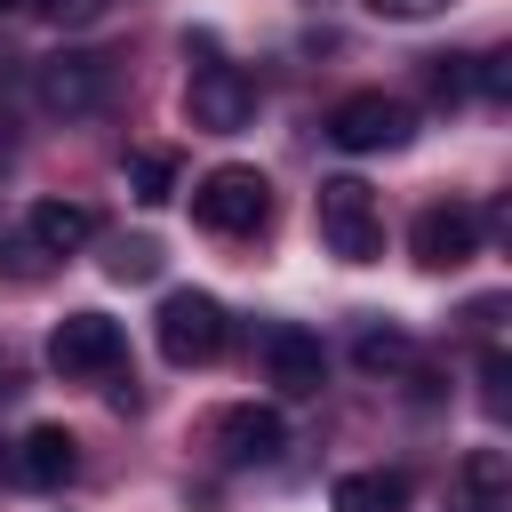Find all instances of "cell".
Here are the masks:
<instances>
[{
    "mask_svg": "<svg viewBox=\"0 0 512 512\" xmlns=\"http://www.w3.org/2000/svg\"><path fill=\"white\" fill-rule=\"evenodd\" d=\"M312 224H320V248L336 264H376L384 256V208L360 176H328L312 192Z\"/></svg>",
    "mask_w": 512,
    "mask_h": 512,
    "instance_id": "1",
    "label": "cell"
},
{
    "mask_svg": "<svg viewBox=\"0 0 512 512\" xmlns=\"http://www.w3.org/2000/svg\"><path fill=\"white\" fill-rule=\"evenodd\" d=\"M192 224L216 232V240L264 232V224H272V184H264V168H240V160L208 168V176L192 184Z\"/></svg>",
    "mask_w": 512,
    "mask_h": 512,
    "instance_id": "2",
    "label": "cell"
},
{
    "mask_svg": "<svg viewBox=\"0 0 512 512\" xmlns=\"http://www.w3.org/2000/svg\"><path fill=\"white\" fill-rule=\"evenodd\" d=\"M152 336H160V360H176V368H208V360L224 352L232 320H224V304H216L208 288H168L160 312H152Z\"/></svg>",
    "mask_w": 512,
    "mask_h": 512,
    "instance_id": "3",
    "label": "cell"
},
{
    "mask_svg": "<svg viewBox=\"0 0 512 512\" xmlns=\"http://www.w3.org/2000/svg\"><path fill=\"white\" fill-rule=\"evenodd\" d=\"M32 96H40V112H56V120H88V112H104V96H112V56L56 48V56L32 64Z\"/></svg>",
    "mask_w": 512,
    "mask_h": 512,
    "instance_id": "4",
    "label": "cell"
},
{
    "mask_svg": "<svg viewBox=\"0 0 512 512\" xmlns=\"http://www.w3.org/2000/svg\"><path fill=\"white\" fill-rule=\"evenodd\" d=\"M480 232H488V216H480L472 200H432V208H416V224H408V256H416L424 272H456V264L480 256Z\"/></svg>",
    "mask_w": 512,
    "mask_h": 512,
    "instance_id": "5",
    "label": "cell"
},
{
    "mask_svg": "<svg viewBox=\"0 0 512 512\" xmlns=\"http://www.w3.org/2000/svg\"><path fill=\"white\" fill-rule=\"evenodd\" d=\"M408 136H416V112L384 88H360L328 112V144H344V152H400Z\"/></svg>",
    "mask_w": 512,
    "mask_h": 512,
    "instance_id": "6",
    "label": "cell"
},
{
    "mask_svg": "<svg viewBox=\"0 0 512 512\" xmlns=\"http://www.w3.org/2000/svg\"><path fill=\"white\" fill-rule=\"evenodd\" d=\"M120 352H128V336H120V320H112V312H64V320L48 328V368H56L64 384L120 368Z\"/></svg>",
    "mask_w": 512,
    "mask_h": 512,
    "instance_id": "7",
    "label": "cell"
},
{
    "mask_svg": "<svg viewBox=\"0 0 512 512\" xmlns=\"http://www.w3.org/2000/svg\"><path fill=\"white\" fill-rule=\"evenodd\" d=\"M184 112H192V128L232 136V128H248V120H256V80H248L240 64H200V72H192V88H184Z\"/></svg>",
    "mask_w": 512,
    "mask_h": 512,
    "instance_id": "8",
    "label": "cell"
},
{
    "mask_svg": "<svg viewBox=\"0 0 512 512\" xmlns=\"http://www.w3.org/2000/svg\"><path fill=\"white\" fill-rule=\"evenodd\" d=\"M208 440H216V456L224 464H280V448H288V424H280V408H256V400H232L216 424H208Z\"/></svg>",
    "mask_w": 512,
    "mask_h": 512,
    "instance_id": "9",
    "label": "cell"
},
{
    "mask_svg": "<svg viewBox=\"0 0 512 512\" xmlns=\"http://www.w3.org/2000/svg\"><path fill=\"white\" fill-rule=\"evenodd\" d=\"M264 368H272V384H280L288 400H312V392L328 384V352H320V336L296 328V320H280V328L264 336Z\"/></svg>",
    "mask_w": 512,
    "mask_h": 512,
    "instance_id": "10",
    "label": "cell"
},
{
    "mask_svg": "<svg viewBox=\"0 0 512 512\" xmlns=\"http://www.w3.org/2000/svg\"><path fill=\"white\" fill-rule=\"evenodd\" d=\"M80 472V440L64 432V424H32L24 440H16V480L24 488H64Z\"/></svg>",
    "mask_w": 512,
    "mask_h": 512,
    "instance_id": "11",
    "label": "cell"
},
{
    "mask_svg": "<svg viewBox=\"0 0 512 512\" xmlns=\"http://www.w3.org/2000/svg\"><path fill=\"white\" fill-rule=\"evenodd\" d=\"M456 512H512V456L504 448H464V464H456Z\"/></svg>",
    "mask_w": 512,
    "mask_h": 512,
    "instance_id": "12",
    "label": "cell"
},
{
    "mask_svg": "<svg viewBox=\"0 0 512 512\" xmlns=\"http://www.w3.org/2000/svg\"><path fill=\"white\" fill-rule=\"evenodd\" d=\"M24 232H32L40 256H80V248L96 240V208H88V200H40V208L24 216Z\"/></svg>",
    "mask_w": 512,
    "mask_h": 512,
    "instance_id": "13",
    "label": "cell"
},
{
    "mask_svg": "<svg viewBox=\"0 0 512 512\" xmlns=\"http://www.w3.org/2000/svg\"><path fill=\"white\" fill-rule=\"evenodd\" d=\"M328 512H408V472H344L328 488Z\"/></svg>",
    "mask_w": 512,
    "mask_h": 512,
    "instance_id": "14",
    "label": "cell"
},
{
    "mask_svg": "<svg viewBox=\"0 0 512 512\" xmlns=\"http://www.w3.org/2000/svg\"><path fill=\"white\" fill-rule=\"evenodd\" d=\"M352 360H360L368 376H400V368H416V336H408V328H360Z\"/></svg>",
    "mask_w": 512,
    "mask_h": 512,
    "instance_id": "15",
    "label": "cell"
},
{
    "mask_svg": "<svg viewBox=\"0 0 512 512\" xmlns=\"http://www.w3.org/2000/svg\"><path fill=\"white\" fill-rule=\"evenodd\" d=\"M128 192H136L144 208H160V200L176 192V152H160V144H144V152H128Z\"/></svg>",
    "mask_w": 512,
    "mask_h": 512,
    "instance_id": "16",
    "label": "cell"
},
{
    "mask_svg": "<svg viewBox=\"0 0 512 512\" xmlns=\"http://www.w3.org/2000/svg\"><path fill=\"white\" fill-rule=\"evenodd\" d=\"M424 96L432 104H464L472 96V56H424Z\"/></svg>",
    "mask_w": 512,
    "mask_h": 512,
    "instance_id": "17",
    "label": "cell"
},
{
    "mask_svg": "<svg viewBox=\"0 0 512 512\" xmlns=\"http://www.w3.org/2000/svg\"><path fill=\"white\" fill-rule=\"evenodd\" d=\"M104 272H112V280H152V272H160V240H112Z\"/></svg>",
    "mask_w": 512,
    "mask_h": 512,
    "instance_id": "18",
    "label": "cell"
},
{
    "mask_svg": "<svg viewBox=\"0 0 512 512\" xmlns=\"http://www.w3.org/2000/svg\"><path fill=\"white\" fill-rule=\"evenodd\" d=\"M504 384H512V360H504V344H488L480 352V408L488 416H504Z\"/></svg>",
    "mask_w": 512,
    "mask_h": 512,
    "instance_id": "19",
    "label": "cell"
},
{
    "mask_svg": "<svg viewBox=\"0 0 512 512\" xmlns=\"http://www.w3.org/2000/svg\"><path fill=\"white\" fill-rule=\"evenodd\" d=\"M32 8H40L56 32H80V24H96V16H104V0H32Z\"/></svg>",
    "mask_w": 512,
    "mask_h": 512,
    "instance_id": "20",
    "label": "cell"
},
{
    "mask_svg": "<svg viewBox=\"0 0 512 512\" xmlns=\"http://www.w3.org/2000/svg\"><path fill=\"white\" fill-rule=\"evenodd\" d=\"M376 16H392V24H416V16H440L448 0H368Z\"/></svg>",
    "mask_w": 512,
    "mask_h": 512,
    "instance_id": "21",
    "label": "cell"
},
{
    "mask_svg": "<svg viewBox=\"0 0 512 512\" xmlns=\"http://www.w3.org/2000/svg\"><path fill=\"white\" fill-rule=\"evenodd\" d=\"M8 160H16V120L0 112V176H8Z\"/></svg>",
    "mask_w": 512,
    "mask_h": 512,
    "instance_id": "22",
    "label": "cell"
},
{
    "mask_svg": "<svg viewBox=\"0 0 512 512\" xmlns=\"http://www.w3.org/2000/svg\"><path fill=\"white\" fill-rule=\"evenodd\" d=\"M8 8H24V0H0V16H8Z\"/></svg>",
    "mask_w": 512,
    "mask_h": 512,
    "instance_id": "23",
    "label": "cell"
}]
</instances>
